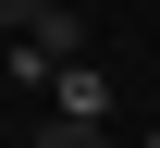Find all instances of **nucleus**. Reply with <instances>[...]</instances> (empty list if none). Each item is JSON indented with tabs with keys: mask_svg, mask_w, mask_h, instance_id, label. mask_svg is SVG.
Here are the masks:
<instances>
[{
	"mask_svg": "<svg viewBox=\"0 0 160 148\" xmlns=\"http://www.w3.org/2000/svg\"><path fill=\"white\" fill-rule=\"evenodd\" d=\"M49 99L74 111V124H99V111H111V74L99 62H49Z\"/></svg>",
	"mask_w": 160,
	"mask_h": 148,
	"instance_id": "f257e3e1",
	"label": "nucleus"
},
{
	"mask_svg": "<svg viewBox=\"0 0 160 148\" xmlns=\"http://www.w3.org/2000/svg\"><path fill=\"white\" fill-rule=\"evenodd\" d=\"M37 148H111L99 124H74V111H62V124H37Z\"/></svg>",
	"mask_w": 160,
	"mask_h": 148,
	"instance_id": "f03ea898",
	"label": "nucleus"
},
{
	"mask_svg": "<svg viewBox=\"0 0 160 148\" xmlns=\"http://www.w3.org/2000/svg\"><path fill=\"white\" fill-rule=\"evenodd\" d=\"M148 148H160V136H148Z\"/></svg>",
	"mask_w": 160,
	"mask_h": 148,
	"instance_id": "7ed1b4c3",
	"label": "nucleus"
}]
</instances>
